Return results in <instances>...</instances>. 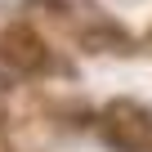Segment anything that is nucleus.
Segmentation results:
<instances>
[{"mask_svg":"<svg viewBox=\"0 0 152 152\" xmlns=\"http://www.w3.org/2000/svg\"><path fill=\"white\" fill-rule=\"evenodd\" d=\"M103 134L116 152H152V107L116 99L103 107Z\"/></svg>","mask_w":152,"mask_h":152,"instance_id":"obj_1","label":"nucleus"},{"mask_svg":"<svg viewBox=\"0 0 152 152\" xmlns=\"http://www.w3.org/2000/svg\"><path fill=\"white\" fill-rule=\"evenodd\" d=\"M0 58H5L9 67H18V72H40V67L49 63L45 40H40L31 27H9L5 36H0Z\"/></svg>","mask_w":152,"mask_h":152,"instance_id":"obj_2","label":"nucleus"}]
</instances>
